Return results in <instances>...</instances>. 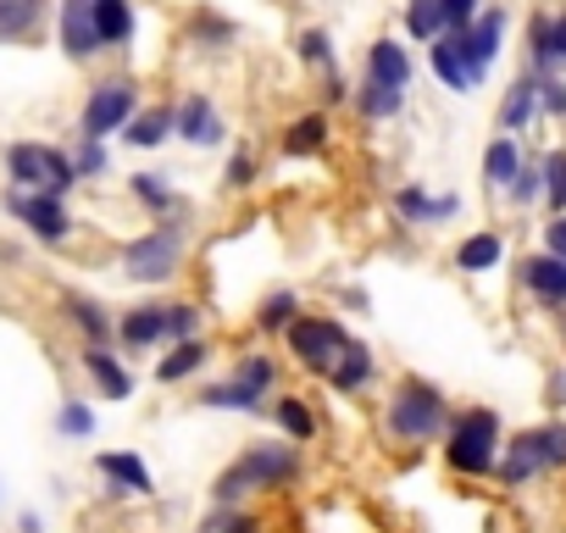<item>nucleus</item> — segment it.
<instances>
[{
  "label": "nucleus",
  "mask_w": 566,
  "mask_h": 533,
  "mask_svg": "<svg viewBox=\"0 0 566 533\" xmlns=\"http://www.w3.org/2000/svg\"><path fill=\"white\" fill-rule=\"evenodd\" d=\"M500 456H505V445H500V411L467 406L461 417H450V428H444V461H450V472L489 478V472H500Z\"/></svg>",
  "instance_id": "f257e3e1"
},
{
  "label": "nucleus",
  "mask_w": 566,
  "mask_h": 533,
  "mask_svg": "<svg viewBox=\"0 0 566 533\" xmlns=\"http://www.w3.org/2000/svg\"><path fill=\"white\" fill-rule=\"evenodd\" d=\"M301 478V456L290 445H250L222 478H217V505H239L255 489H290Z\"/></svg>",
  "instance_id": "f03ea898"
},
{
  "label": "nucleus",
  "mask_w": 566,
  "mask_h": 533,
  "mask_svg": "<svg viewBox=\"0 0 566 533\" xmlns=\"http://www.w3.org/2000/svg\"><path fill=\"white\" fill-rule=\"evenodd\" d=\"M384 422H389L395 439H406V445H428V439H439V428H450V406H444L439 384H428V378H400L395 395H389Z\"/></svg>",
  "instance_id": "7ed1b4c3"
},
{
  "label": "nucleus",
  "mask_w": 566,
  "mask_h": 533,
  "mask_svg": "<svg viewBox=\"0 0 566 533\" xmlns=\"http://www.w3.org/2000/svg\"><path fill=\"white\" fill-rule=\"evenodd\" d=\"M566 467V422H538L527 433H516L500 456V478L505 489H522L538 472H560Z\"/></svg>",
  "instance_id": "20e7f679"
},
{
  "label": "nucleus",
  "mask_w": 566,
  "mask_h": 533,
  "mask_svg": "<svg viewBox=\"0 0 566 533\" xmlns=\"http://www.w3.org/2000/svg\"><path fill=\"white\" fill-rule=\"evenodd\" d=\"M7 173H12V189L56 195V200L78 184L73 156H62V150H51V145H12V150H7Z\"/></svg>",
  "instance_id": "39448f33"
},
{
  "label": "nucleus",
  "mask_w": 566,
  "mask_h": 533,
  "mask_svg": "<svg viewBox=\"0 0 566 533\" xmlns=\"http://www.w3.org/2000/svg\"><path fill=\"white\" fill-rule=\"evenodd\" d=\"M356 339L334 323V317H312V312H301L295 317V328H290V351L301 356V367H312V373H328L334 378V367L345 362V351H350Z\"/></svg>",
  "instance_id": "423d86ee"
},
{
  "label": "nucleus",
  "mask_w": 566,
  "mask_h": 533,
  "mask_svg": "<svg viewBox=\"0 0 566 533\" xmlns=\"http://www.w3.org/2000/svg\"><path fill=\"white\" fill-rule=\"evenodd\" d=\"M139 117V90H134V79H106V84H95L90 90V101H84V139H106V134H117V128H128Z\"/></svg>",
  "instance_id": "0eeeda50"
},
{
  "label": "nucleus",
  "mask_w": 566,
  "mask_h": 533,
  "mask_svg": "<svg viewBox=\"0 0 566 533\" xmlns=\"http://www.w3.org/2000/svg\"><path fill=\"white\" fill-rule=\"evenodd\" d=\"M178 261H184V233L178 228H156L145 239H134L123 250V273L134 284H167L178 273Z\"/></svg>",
  "instance_id": "6e6552de"
},
{
  "label": "nucleus",
  "mask_w": 566,
  "mask_h": 533,
  "mask_svg": "<svg viewBox=\"0 0 566 533\" xmlns=\"http://www.w3.org/2000/svg\"><path fill=\"white\" fill-rule=\"evenodd\" d=\"M7 211H12L18 222H29V233H34V239H45V244H62V239L73 233V217H67V206H62L56 195L12 189V195H7Z\"/></svg>",
  "instance_id": "1a4fd4ad"
},
{
  "label": "nucleus",
  "mask_w": 566,
  "mask_h": 533,
  "mask_svg": "<svg viewBox=\"0 0 566 533\" xmlns=\"http://www.w3.org/2000/svg\"><path fill=\"white\" fill-rule=\"evenodd\" d=\"M500 40H505V12H500V7H489V12L461 34V62H467L472 90L489 79V67H494V56H500Z\"/></svg>",
  "instance_id": "9d476101"
},
{
  "label": "nucleus",
  "mask_w": 566,
  "mask_h": 533,
  "mask_svg": "<svg viewBox=\"0 0 566 533\" xmlns=\"http://www.w3.org/2000/svg\"><path fill=\"white\" fill-rule=\"evenodd\" d=\"M62 51L73 62H90L101 51V29H95V0H62Z\"/></svg>",
  "instance_id": "9b49d317"
},
{
  "label": "nucleus",
  "mask_w": 566,
  "mask_h": 533,
  "mask_svg": "<svg viewBox=\"0 0 566 533\" xmlns=\"http://www.w3.org/2000/svg\"><path fill=\"white\" fill-rule=\"evenodd\" d=\"M522 284H527L538 301L566 306V261H560V255H549V250L527 255V261H522Z\"/></svg>",
  "instance_id": "f8f14e48"
},
{
  "label": "nucleus",
  "mask_w": 566,
  "mask_h": 533,
  "mask_svg": "<svg viewBox=\"0 0 566 533\" xmlns=\"http://www.w3.org/2000/svg\"><path fill=\"white\" fill-rule=\"evenodd\" d=\"M544 112V95H538V73H522L511 90H505V101H500V128L505 134H522L533 117Z\"/></svg>",
  "instance_id": "ddd939ff"
},
{
  "label": "nucleus",
  "mask_w": 566,
  "mask_h": 533,
  "mask_svg": "<svg viewBox=\"0 0 566 533\" xmlns=\"http://www.w3.org/2000/svg\"><path fill=\"white\" fill-rule=\"evenodd\" d=\"M95 467H101V478L112 483V494H150L156 483H150V467L139 461V456H128V450H106V456H95Z\"/></svg>",
  "instance_id": "4468645a"
},
{
  "label": "nucleus",
  "mask_w": 566,
  "mask_h": 533,
  "mask_svg": "<svg viewBox=\"0 0 566 533\" xmlns=\"http://www.w3.org/2000/svg\"><path fill=\"white\" fill-rule=\"evenodd\" d=\"M178 134L189 139V145H217L222 139V117H217V106L206 101V95H184L178 101Z\"/></svg>",
  "instance_id": "2eb2a0df"
},
{
  "label": "nucleus",
  "mask_w": 566,
  "mask_h": 533,
  "mask_svg": "<svg viewBox=\"0 0 566 533\" xmlns=\"http://www.w3.org/2000/svg\"><path fill=\"white\" fill-rule=\"evenodd\" d=\"M367 79L384 84V90H400V95H406V84H411V56H406V45L378 40V45L367 51Z\"/></svg>",
  "instance_id": "dca6fc26"
},
{
  "label": "nucleus",
  "mask_w": 566,
  "mask_h": 533,
  "mask_svg": "<svg viewBox=\"0 0 566 533\" xmlns=\"http://www.w3.org/2000/svg\"><path fill=\"white\" fill-rule=\"evenodd\" d=\"M45 7L51 0H0V45L34 40L40 23H45Z\"/></svg>",
  "instance_id": "f3484780"
},
{
  "label": "nucleus",
  "mask_w": 566,
  "mask_h": 533,
  "mask_svg": "<svg viewBox=\"0 0 566 533\" xmlns=\"http://www.w3.org/2000/svg\"><path fill=\"white\" fill-rule=\"evenodd\" d=\"M84 373L106 389V400H128V395H134V373H128L106 345H90V351H84Z\"/></svg>",
  "instance_id": "a211bd4d"
},
{
  "label": "nucleus",
  "mask_w": 566,
  "mask_h": 533,
  "mask_svg": "<svg viewBox=\"0 0 566 533\" xmlns=\"http://www.w3.org/2000/svg\"><path fill=\"white\" fill-rule=\"evenodd\" d=\"M117 334H123V345H134V351L161 345V339H167V306H134V312L117 323Z\"/></svg>",
  "instance_id": "6ab92c4d"
},
{
  "label": "nucleus",
  "mask_w": 566,
  "mask_h": 533,
  "mask_svg": "<svg viewBox=\"0 0 566 533\" xmlns=\"http://www.w3.org/2000/svg\"><path fill=\"white\" fill-rule=\"evenodd\" d=\"M433 73H439V84H444V90L472 95V79H467V62H461V34L433 40Z\"/></svg>",
  "instance_id": "aec40b11"
},
{
  "label": "nucleus",
  "mask_w": 566,
  "mask_h": 533,
  "mask_svg": "<svg viewBox=\"0 0 566 533\" xmlns=\"http://www.w3.org/2000/svg\"><path fill=\"white\" fill-rule=\"evenodd\" d=\"M395 206H400L411 222H444V217H455V211H461V200H455V195L428 200V195H422V184H406V189L395 195Z\"/></svg>",
  "instance_id": "412c9836"
},
{
  "label": "nucleus",
  "mask_w": 566,
  "mask_h": 533,
  "mask_svg": "<svg viewBox=\"0 0 566 533\" xmlns=\"http://www.w3.org/2000/svg\"><path fill=\"white\" fill-rule=\"evenodd\" d=\"M500 255H505V239L483 228V233L461 239V250H455V266H461V273H489V266H500Z\"/></svg>",
  "instance_id": "4be33fe9"
},
{
  "label": "nucleus",
  "mask_w": 566,
  "mask_h": 533,
  "mask_svg": "<svg viewBox=\"0 0 566 533\" xmlns=\"http://www.w3.org/2000/svg\"><path fill=\"white\" fill-rule=\"evenodd\" d=\"M323 145H328V117H323V112L295 117L290 134H283V150H290V156H317Z\"/></svg>",
  "instance_id": "5701e85b"
},
{
  "label": "nucleus",
  "mask_w": 566,
  "mask_h": 533,
  "mask_svg": "<svg viewBox=\"0 0 566 533\" xmlns=\"http://www.w3.org/2000/svg\"><path fill=\"white\" fill-rule=\"evenodd\" d=\"M178 128V112L172 106H156V112H139L134 123H128V145H139V150H156L167 134Z\"/></svg>",
  "instance_id": "b1692460"
},
{
  "label": "nucleus",
  "mask_w": 566,
  "mask_h": 533,
  "mask_svg": "<svg viewBox=\"0 0 566 533\" xmlns=\"http://www.w3.org/2000/svg\"><path fill=\"white\" fill-rule=\"evenodd\" d=\"M483 173H489V184H500V189L516 184V173H522V150H516L511 134H500V139L483 150Z\"/></svg>",
  "instance_id": "393cba45"
},
{
  "label": "nucleus",
  "mask_w": 566,
  "mask_h": 533,
  "mask_svg": "<svg viewBox=\"0 0 566 533\" xmlns=\"http://www.w3.org/2000/svg\"><path fill=\"white\" fill-rule=\"evenodd\" d=\"M95 29H101V45H123L134 34V7L128 0H95Z\"/></svg>",
  "instance_id": "a878e982"
},
{
  "label": "nucleus",
  "mask_w": 566,
  "mask_h": 533,
  "mask_svg": "<svg viewBox=\"0 0 566 533\" xmlns=\"http://www.w3.org/2000/svg\"><path fill=\"white\" fill-rule=\"evenodd\" d=\"M211 356H206V345L200 339H184V345H172V356H161L156 362V378L161 384H178V378H189V373H200Z\"/></svg>",
  "instance_id": "bb28decb"
},
{
  "label": "nucleus",
  "mask_w": 566,
  "mask_h": 533,
  "mask_svg": "<svg viewBox=\"0 0 566 533\" xmlns=\"http://www.w3.org/2000/svg\"><path fill=\"white\" fill-rule=\"evenodd\" d=\"M328 384H334L339 395L367 389V384H373V351H367V345H350V351H345V362L334 367V378H328Z\"/></svg>",
  "instance_id": "cd10ccee"
},
{
  "label": "nucleus",
  "mask_w": 566,
  "mask_h": 533,
  "mask_svg": "<svg viewBox=\"0 0 566 533\" xmlns=\"http://www.w3.org/2000/svg\"><path fill=\"white\" fill-rule=\"evenodd\" d=\"M277 428L290 433L295 445H312V439H317V417H312V406H306L301 395H283V400H277Z\"/></svg>",
  "instance_id": "c85d7f7f"
},
{
  "label": "nucleus",
  "mask_w": 566,
  "mask_h": 533,
  "mask_svg": "<svg viewBox=\"0 0 566 533\" xmlns=\"http://www.w3.org/2000/svg\"><path fill=\"white\" fill-rule=\"evenodd\" d=\"M200 406H211V411H261V395H255L250 384L228 378V384H211V389L200 395Z\"/></svg>",
  "instance_id": "c756f323"
},
{
  "label": "nucleus",
  "mask_w": 566,
  "mask_h": 533,
  "mask_svg": "<svg viewBox=\"0 0 566 533\" xmlns=\"http://www.w3.org/2000/svg\"><path fill=\"white\" fill-rule=\"evenodd\" d=\"M295 317H301V301H295L290 290L266 295V301H261V312H255L261 334H290V328H295Z\"/></svg>",
  "instance_id": "7c9ffc66"
},
{
  "label": "nucleus",
  "mask_w": 566,
  "mask_h": 533,
  "mask_svg": "<svg viewBox=\"0 0 566 533\" xmlns=\"http://www.w3.org/2000/svg\"><path fill=\"white\" fill-rule=\"evenodd\" d=\"M406 34L411 40H444V12H439V0H411L406 7Z\"/></svg>",
  "instance_id": "2f4dec72"
},
{
  "label": "nucleus",
  "mask_w": 566,
  "mask_h": 533,
  "mask_svg": "<svg viewBox=\"0 0 566 533\" xmlns=\"http://www.w3.org/2000/svg\"><path fill=\"white\" fill-rule=\"evenodd\" d=\"M356 106H361V117L384 123V117H395V112L406 106V95H400V90H384V84H373V79H367V84L356 90Z\"/></svg>",
  "instance_id": "473e14b6"
},
{
  "label": "nucleus",
  "mask_w": 566,
  "mask_h": 533,
  "mask_svg": "<svg viewBox=\"0 0 566 533\" xmlns=\"http://www.w3.org/2000/svg\"><path fill=\"white\" fill-rule=\"evenodd\" d=\"M533 67H538V79H549L555 67H560V51H555V18H533Z\"/></svg>",
  "instance_id": "72a5a7b5"
},
{
  "label": "nucleus",
  "mask_w": 566,
  "mask_h": 533,
  "mask_svg": "<svg viewBox=\"0 0 566 533\" xmlns=\"http://www.w3.org/2000/svg\"><path fill=\"white\" fill-rule=\"evenodd\" d=\"M544 195H549V211L566 217V150L544 156Z\"/></svg>",
  "instance_id": "f704fd0d"
},
{
  "label": "nucleus",
  "mask_w": 566,
  "mask_h": 533,
  "mask_svg": "<svg viewBox=\"0 0 566 533\" xmlns=\"http://www.w3.org/2000/svg\"><path fill=\"white\" fill-rule=\"evenodd\" d=\"M128 189H134L150 211H172V189L161 184V173H134V178H128Z\"/></svg>",
  "instance_id": "c9c22d12"
},
{
  "label": "nucleus",
  "mask_w": 566,
  "mask_h": 533,
  "mask_svg": "<svg viewBox=\"0 0 566 533\" xmlns=\"http://www.w3.org/2000/svg\"><path fill=\"white\" fill-rule=\"evenodd\" d=\"M67 312H73V323L90 334V345H106V334H112V323H106V312L95 306V301H67Z\"/></svg>",
  "instance_id": "e433bc0d"
},
{
  "label": "nucleus",
  "mask_w": 566,
  "mask_h": 533,
  "mask_svg": "<svg viewBox=\"0 0 566 533\" xmlns=\"http://www.w3.org/2000/svg\"><path fill=\"white\" fill-rule=\"evenodd\" d=\"M56 428H62L67 439H90V433H95V411H90L84 400H67V406L56 411Z\"/></svg>",
  "instance_id": "4c0bfd02"
},
{
  "label": "nucleus",
  "mask_w": 566,
  "mask_h": 533,
  "mask_svg": "<svg viewBox=\"0 0 566 533\" xmlns=\"http://www.w3.org/2000/svg\"><path fill=\"white\" fill-rule=\"evenodd\" d=\"M478 7H483V0H439V12H444V34H467V29L483 18Z\"/></svg>",
  "instance_id": "58836bf2"
},
{
  "label": "nucleus",
  "mask_w": 566,
  "mask_h": 533,
  "mask_svg": "<svg viewBox=\"0 0 566 533\" xmlns=\"http://www.w3.org/2000/svg\"><path fill=\"white\" fill-rule=\"evenodd\" d=\"M233 378H239V384H250V389H255V395H266V389H272V384H277V367H272V362H266V356H244V362H239V373H233Z\"/></svg>",
  "instance_id": "ea45409f"
},
{
  "label": "nucleus",
  "mask_w": 566,
  "mask_h": 533,
  "mask_svg": "<svg viewBox=\"0 0 566 533\" xmlns=\"http://www.w3.org/2000/svg\"><path fill=\"white\" fill-rule=\"evenodd\" d=\"M301 56L334 79V45H328V34H323V29H306V34H301Z\"/></svg>",
  "instance_id": "a19ab883"
},
{
  "label": "nucleus",
  "mask_w": 566,
  "mask_h": 533,
  "mask_svg": "<svg viewBox=\"0 0 566 533\" xmlns=\"http://www.w3.org/2000/svg\"><path fill=\"white\" fill-rule=\"evenodd\" d=\"M538 195H544V161H522V173H516V184H511V200L527 206V200H538Z\"/></svg>",
  "instance_id": "79ce46f5"
},
{
  "label": "nucleus",
  "mask_w": 566,
  "mask_h": 533,
  "mask_svg": "<svg viewBox=\"0 0 566 533\" xmlns=\"http://www.w3.org/2000/svg\"><path fill=\"white\" fill-rule=\"evenodd\" d=\"M206 533H261V522H255V516H239L233 505H217V511L206 516Z\"/></svg>",
  "instance_id": "37998d69"
},
{
  "label": "nucleus",
  "mask_w": 566,
  "mask_h": 533,
  "mask_svg": "<svg viewBox=\"0 0 566 533\" xmlns=\"http://www.w3.org/2000/svg\"><path fill=\"white\" fill-rule=\"evenodd\" d=\"M195 328H200V312H195V306H167V339H172V345L195 339Z\"/></svg>",
  "instance_id": "c03bdc74"
},
{
  "label": "nucleus",
  "mask_w": 566,
  "mask_h": 533,
  "mask_svg": "<svg viewBox=\"0 0 566 533\" xmlns=\"http://www.w3.org/2000/svg\"><path fill=\"white\" fill-rule=\"evenodd\" d=\"M73 167H78V178H101V173H106V145L84 139V145H78V156H73Z\"/></svg>",
  "instance_id": "a18cd8bd"
},
{
  "label": "nucleus",
  "mask_w": 566,
  "mask_h": 533,
  "mask_svg": "<svg viewBox=\"0 0 566 533\" xmlns=\"http://www.w3.org/2000/svg\"><path fill=\"white\" fill-rule=\"evenodd\" d=\"M538 95H544V112L549 117H566V84L560 79H538Z\"/></svg>",
  "instance_id": "49530a36"
},
{
  "label": "nucleus",
  "mask_w": 566,
  "mask_h": 533,
  "mask_svg": "<svg viewBox=\"0 0 566 533\" xmlns=\"http://www.w3.org/2000/svg\"><path fill=\"white\" fill-rule=\"evenodd\" d=\"M228 184H233V189H250V184H255V161H250V150H239V156L228 161Z\"/></svg>",
  "instance_id": "de8ad7c7"
},
{
  "label": "nucleus",
  "mask_w": 566,
  "mask_h": 533,
  "mask_svg": "<svg viewBox=\"0 0 566 533\" xmlns=\"http://www.w3.org/2000/svg\"><path fill=\"white\" fill-rule=\"evenodd\" d=\"M195 34L211 40V45H222V40H233V23H222V18H195Z\"/></svg>",
  "instance_id": "09e8293b"
},
{
  "label": "nucleus",
  "mask_w": 566,
  "mask_h": 533,
  "mask_svg": "<svg viewBox=\"0 0 566 533\" xmlns=\"http://www.w3.org/2000/svg\"><path fill=\"white\" fill-rule=\"evenodd\" d=\"M544 244H549V255H560V261H566V217L544 222Z\"/></svg>",
  "instance_id": "8fccbe9b"
},
{
  "label": "nucleus",
  "mask_w": 566,
  "mask_h": 533,
  "mask_svg": "<svg viewBox=\"0 0 566 533\" xmlns=\"http://www.w3.org/2000/svg\"><path fill=\"white\" fill-rule=\"evenodd\" d=\"M549 406H566V373L549 378Z\"/></svg>",
  "instance_id": "3c124183"
},
{
  "label": "nucleus",
  "mask_w": 566,
  "mask_h": 533,
  "mask_svg": "<svg viewBox=\"0 0 566 533\" xmlns=\"http://www.w3.org/2000/svg\"><path fill=\"white\" fill-rule=\"evenodd\" d=\"M555 51H560V62H566V12H555Z\"/></svg>",
  "instance_id": "603ef678"
}]
</instances>
